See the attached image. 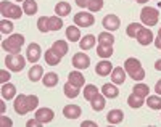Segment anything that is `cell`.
I'll use <instances>...</instances> for the list:
<instances>
[{
    "label": "cell",
    "mask_w": 161,
    "mask_h": 127,
    "mask_svg": "<svg viewBox=\"0 0 161 127\" xmlns=\"http://www.w3.org/2000/svg\"><path fill=\"white\" fill-rule=\"evenodd\" d=\"M37 105H39V97L37 95H23V93H19L15 98L13 108H15V111L18 113V114L24 116V114H28L29 111L36 109Z\"/></svg>",
    "instance_id": "cell-1"
},
{
    "label": "cell",
    "mask_w": 161,
    "mask_h": 127,
    "mask_svg": "<svg viewBox=\"0 0 161 127\" xmlns=\"http://www.w3.org/2000/svg\"><path fill=\"white\" fill-rule=\"evenodd\" d=\"M124 69L134 80L140 82L142 79H145V69L142 68V63L137 58H127L124 61Z\"/></svg>",
    "instance_id": "cell-2"
},
{
    "label": "cell",
    "mask_w": 161,
    "mask_h": 127,
    "mask_svg": "<svg viewBox=\"0 0 161 127\" xmlns=\"http://www.w3.org/2000/svg\"><path fill=\"white\" fill-rule=\"evenodd\" d=\"M0 13L7 19H19L23 16L24 10L16 3H11L8 0H2V3H0Z\"/></svg>",
    "instance_id": "cell-3"
},
{
    "label": "cell",
    "mask_w": 161,
    "mask_h": 127,
    "mask_svg": "<svg viewBox=\"0 0 161 127\" xmlns=\"http://www.w3.org/2000/svg\"><path fill=\"white\" fill-rule=\"evenodd\" d=\"M23 45H24V36L23 34H11L7 40L2 42V48L7 53H19Z\"/></svg>",
    "instance_id": "cell-4"
},
{
    "label": "cell",
    "mask_w": 161,
    "mask_h": 127,
    "mask_svg": "<svg viewBox=\"0 0 161 127\" xmlns=\"http://www.w3.org/2000/svg\"><path fill=\"white\" fill-rule=\"evenodd\" d=\"M26 60L28 58H24V56L19 55V53H10L5 58V66L13 73H19L26 66Z\"/></svg>",
    "instance_id": "cell-5"
},
{
    "label": "cell",
    "mask_w": 161,
    "mask_h": 127,
    "mask_svg": "<svg viewBox=\"0 0 161 127\" xmlns=\"http://www.w3.org/2000/svg\"><path fill=\"white\" fill-rule=\"evenodd\" d=\"M158 18H159V13H158V10L153 8V7H143L142 11H140V19H142V23H143L145 26H148V27L156 26V24H158Z\"/></svg>",
    "instance_id": "cell-6"
},
{
    "label": "cell",
    "mask_w": 161,
    "mask_h": 127,
    "mask_svg": "<svg viewBox=\"0 0 161 127\" xmlns=\"http://www.w3.org/2000/svg\"><path fill=\"white\" fill-rule=\"evenodd\" d=\"M74 24L77 27H90L95 24V18L90 11H79L74 15Z\"/></svg>",
    "instance_id": "cell-7"
},
{
    "label": "cell",
    "mask_w": 161,
    "mask_h": 127,
    "mask_svg": "<svg viewBox=\"0 0 161 127\" xmlns=\"http://www.w3.org/2000/svg\"><path fill=\"white\" fill-rule=\"evenodd\" d=\"M40 56H42V48H40L39 44H31L26 50V58H28L29 63H37L40 60Z\"/></svg>",
    "instance_id": "cell-8"
},
{
    "label": "cell",
    "mask_w": 161,
    "mask_h": 127,
    "mask_svg": "<svg viewBox=\"0 0 161 127\" xmlns=\"http://www.w3.org/2000/svg\"><path fill=\"white\" fill-rule=\"evenodd\" d=\"M73 66L76 69H79V71H80V69H87L90 66L89 55H86V53H76L73 56Z\"/></svg>",
    "instance_id": "cell-9"
},
{
    "label": "cell",
    "mask_w": 161,
    "mask_h": 127,
    "mask_svg": "<svg viewBox=\"0 0 161 127\" xmlns=\"http://www.w3.org/2000/svg\"><path fill=\"white\" fill-rule=\"evenodd\" d=\"M102 24H103V27L106 31H116V29H119V26H121V19L116 16V15H106L105 18H103V21H102Z\"/></svg>",
    "instance_id": "cell-10"
},
{
    "label": "cell",
    "mask_w": 161,
    "mask_h": 127,
    "mask_svg": "<svg viewBox=\"0 0 161 127\" xmlns=\"http://www.w3.org/2000/svg\"><path fill=\"white\" fill-rule=\"evenodd\" d=\"M136 40L139 42L140 45H143V47H147V45H150V44H153V40H155V37H153V32L148 29V27H142V31L137 34V37H136Z\"/></svg>",
    "instance_id": "cell-11"
},
{
    "label": "cell",
    "mask_w": 161,
    "mask_h": 127,
    "mask_svg": "<svg viewBox=\"0 0 161 127\" xmlns=\"http://www.w3.org/2000/svg\"><path fill=\"white\" fill-rule=\"evenodd\" d=\"M37 121H40L42 124H48L53 118H55V113H53L52 108H39L36 111V116H34Z\"/></svg>",
    "instance_id": "cell-12"
},
{
    "label": "cell",
    "mask_w": 161,
    "mask_h": 127,
    "mask_svg": "<svg viewBox=\"0 0 161 127\" xmlns=\"http://www.w3.org/2000/svg\"><path fill=\"white\" fill-rule=\"evenodd\" d=\"M126 69L124 68H121V66H118V68H113V71H111V80H113V84H116V86H123V84L126 82Z\"/></svg>",
    "instance_id": "cell-13"
},
{
    "label": "cell",
    "mask_w": 161,
    "mask_h": 127,
    "mask_svg": "<svg viewBox=\"0 0 161 127\" xmlns=\"http://www.w3.org/2000/svg\"><path fill=\"white\" fill-rule=\"evenodd\" d=\"M80 113H82V109L77 105H66L63 108V116L66 119H77L80 118Z\"/></svg>",
    "instance_id": "cell-14"
},
{
    "label": "cell",
    "mask_w": 161,
    "mask_h": 127,
    "mask_svg": "<svg viewBox=\"0 0 161 127\" xmlns=\"http://www.w3.org/2000/svg\"><path fill=\"white\" fill-rule=\"evenodd\" d=\"M111 71H113V64L108 60H103V61L97 63V66H95V73L98 76H108V74H111Z\"/></svg>",
    "instance_id": "cell-15"
},
{
    "label": "cell",
    "mask_w": 161,
    "mask_h": 127,
    "mask_svg": "<svg viewBox=\"0 0 161 127\" xmlns=\"http://www.w3.org/2000/svg\"><path fill=\"white\" fill-rule=\"evenodd\" d=\"M68 82L80 89V87H84V82H86V79H84L82 73H80L79 69H77V71H73V73H69V76H68Z\"/></svg>",
    "instance_id": "cell-16"
},
{
    "label": "cell",
    "mask_w": 161,
    "mask_h": 127,
    "mask_svg": "<svg viewBox=\"0 0 161 127\" xmlns=\"http://www.w3.org/2000/svg\"><path fill=\"white\" fill-rule=\"evenodd\" d=\"M68 42H66V40H55V42H53V45H52V50L53 52H55V53H58L60 56H61V58H63V56L66 55V53H68Z\"/></svg>",
    "instance_id": "cell-17"
},
{
    "label": "cell",
    "mask_w": 161,
    "mask_h": 127,
    "mask_svg": "<svg viewBox=\"0 0 161 127\" xmlns=\"http://www.w3.org/2000/svg\"><path fill=\"white\" fill-rule=\"evenodd\" d=\"M124 119V113L121 109H111L108 114H106V121L110 124H121Z\"/></svg>",
    "instance_id": "cell-18"
},
{
    "label": "cell",
    "mask_w": 161,
    "mask_h": 127,
    "mask_svg": "<svg viewBox=\"0 0 161 127\" xmlns=\"http://www.w3.org/2000/svg\"><path fill=\"white\" fill-rule=\"evenodd\" d=\"M95 42H97V39H95V36H92V34H87V36H84L82 39L79 40V47H80V50H90L93 45H95Z\"/></svg>",
    "instance_id": "cell-19"
},
{
    "label": "cell",
    "mask_w": 161,
    "mask_h": 127,
    "mask_svg": "<svg viewBox=\"0 0 161 127\" xmlns=\"http://www.w3.org/2000/svg\"><path fill=\"white\" fill-rule=\"evenodd\" d=\"M29 80L31 82H37V80H42L44 77V68L39 66V64H34L31 69H29Z\"/></svg>",
    "instance_id": "cell-20"
},
{
    "label": "cell",
    "mask_w": 161,
    "mask_h": 127,
    "mask_svg": "<svg viewBox=\"0 0 161 127\" xmlns=\"http://www.w3.org/2000/svg\"><path fill=\"white\" fill-rule=\"evenodd\" d=\"M102 93L106 97V98H110V100H113V98H116L119 95V90L116 87V84H105V86L102 87Z\"/></svg>",
    "instance_id": "cell-21"
},
{
    "label": "cell",
    "mask_w": 161,
    "mask_h": 127,
    "mask_svg": "<svg viewBox=\"0 0 161 127\" xmlns=\"http://www.w3.org/2000/svg\"><path fill=\"white\" fill-rule=\"evenodd\" d=\"M60 61H61V56L58 53H55L52 48L45 50V63L48 66H57V64H60Z\"/></svg>",
    "instance_id": "cell-22"
},
{
    "label": "cell",
    "mask_w": 161,
    "mask_h": 127,
    "mask_svg": "<svg viewBox=\"0 0 161 127\" xmlns=\"http://www.w3.org/2000/svg\"><path fill=\"white\" fill-rule=\"evenodd\" d=\"M15 95H16V87L13 86V84H10V82H5L2 86V97H3V100H11V98H15Z\"/></svg>",
    "instance_id": "cell-23"
},
{
    "label": "cell",
    "mask_w": 161,
    "mask_h": 127,
    "mask_svg": "<svg viewBox=\"0 0 161 127\" xmlns=\"http://www.w3.org/2000/svg\"><path fill=\"white\" fill-rule=\"evenodd\" d=\"M42 82H44V86H45V87L52 89V87L58 86L60 77H58V74H57V73H47V74L42 77Z\"/></svg>",
    "instance_id": "cell-24"
},
{
    "label": "cell",
    "mask_w": 161,
    "mask_h": 127,
    "mask_svg": "<svg viewBox=\"0 0 161 127\" xmlns=\"http://www.w3.org/2000/svg\"><path fill=\"white\" fill-rule=\"evenodd\" d=\"M97 40H98L100 45H113L114 44V36L110 31H103V32L98 34Z\"/></svg>",
    "instance_id": "cell-25"
},
{
    "label": "cell",
    "mask_w": 161,
    "mask_h": 127,
    "mask_svg": "<svg viewBox=\"0 0 161 127\" xmlns=\"http://www.w3.org/2000/svg\"><path fill=\"white\" fill-rule=\"evenodd\" d=\"M23 10H24L26 15L34 16L36 13H37V10H39L37 2H36V0H24V2H23Z\"/></svg>",
    "instance_id": "cell-26"
},
{
    "label": "cell",
    "mask_w": 161,
    "mask_h": 127,
    "mask_svg": "<svg viewBox=\"0 0 161 127\" xmlns=\"http://www.w3.org/2000/svg\"><path fill=\"white\" fill-rule=\"evenodd\" d=\"M127 105L130 106V108H142L143 106V97H140V95H137V93H130L129 97H127Z\"/></svg>",
    "instance_id": "cell-27"
},
{
    "label": "cell",
    "mask_w": 161,
    "mask_h": 127,
    "mask_svg": "<svg viewBox=\"0 0 161 127\" xmlns=\"http://www.w3.org/2000/svg\"><path fill=\"white\" fill-rule=\"evenodd\" d=\"M55 13L57 16H68L71 13V5L68 2H58L55 5Z\"/></svg>",
    "instance_id": "cell-28"
},
{
    "label": "cell",
    "mask_w": 161,
    "mask_h": 127,
    "mask_svg": "<svg viewBox=\"0 0 161 127\" xmlns=\"http://www.w3.org/2000/svg\"><path fill=\"white\" fill-rule=\"evenodd\" d=\"M98 89H97V86H93V84H87V86L84 87V98L87 102H92L93 98H95L97 95H98Z\"/></svg>",
    "instance_id": "cell-29"
},
{
    "label": "cell",
    "mask_w": 161,
    "mask_h": 127,
    "mask_svg": "<svg viewBox=\"0 0 161 127\" xmlns=\"http://www.w3.org/2000/svg\"><path fill=\"white\" fill-rule=\"evenodd\" d=\"M66 39L71 42H79L80 40V31L77 26H69L66 27Z\"/></svg>",
    "instance_id": "cell-30"
},
{
    "label": "cell",
    "mask_w": 161,
    "mask_h": 127,
    "mask_svg": "<svg viewBox=\"0 0 161 127\" xmlns=\"http://www.w3.org/2000/svg\"><path fill=\"white\" fill-rule=\"evenodd\" d=\"M63 92H64V95L68 97V98H76V97H79L80 89L76 87V86H73V84H69V82H66L64 86H63Z\"/></svg>",
    "instance_id": "cell-31"
},
{
    "label": "cell",
    "mask_w": 161,
    "mask_h": 127,
    "mask_svg": "<svg viewBox=\"0 0 161 127\" xmlns=\"http://www.w3.org/2000/svg\"><path fill=\"white\" fill-rule=\"evenodd\" d=\"M147 105L148 108L155 109V111H159L161 109V95H148L147 97Z\"/></svg>",
    "instance_id": "cell-32"
},
{
    "label": "cell",
    "mask_w": 161,
    "mask_h": 127,
    "mask_svg": "<svg viewBox=\"0 0 161 127\" xmlns=\"http://www.w3.org/2000/svg\"><path fill=\"white\" fill-rule=\"evenodd\" d=\"M97 55L100 56V58L106 60V58H110V56L113 55V45H100L97 47Z\"/></svg>",
    "instance_id": "cell-33"
},
{
    "label": "cell",
    "mask_w": 161,
    "mask_h": 127,
    "mask_svg": "<svg viewBox=\"0 0 161 127\" xmlns=\"http://www.w3.org/2000/svg\"><path fill=\"white\" fill-rule=\"evenodd\" d=\"M105 95H102V93H98L93 100L90 102V105H92V109L93 111H102L103 108H105Z\"/></svg>",
    "instance_id": "cell-34"
},
{
    "label": "cell",
    "mask_w": 161,
    "mask_h": 127,
    "mask_svg": "<svg viewBox=\"0 0 161 127\" xmlns=\"http://www.w3.org/2000/svg\"><path fill=\"white\" fill-rule=\"evenodd\" d=\"M132 92L134 93H137V95H140V97H148V92H150V87L147 86V84H143V82H137L136 86H134V89H132Z\"/></svg>",
    "instance_id": "cell-35"
},
{
    "label": "cell",
    "mask_w": 161,
    "mask_h": 127,
    "mask_svg": "<svg viewBox=\"0 0 161 127\" xmlns=\"http://www.w3.org/2000/svg\"><path fill=\"white\" fill-rule=\"evenodd\" d=\"M142 24H139V23H130L129 26H127V29H126V34L129 36V37H132V39H136L137 37V34L142 31Z\"/></svg>",
    "instance_id": "cell-36"
},
{
    "label": "cell",
    "mask_w": 161,
    "mask_h": 127,
    "mask_svg": "<svg viewBox=\"0 0 161 127\" xmlns=\"http://www.w3.org/2000/svg\"><path fill=\"white\" fill-rule=\"evenodd\" d=\"M48 26H50V31H60L63 27L61 16H50L48 18Z\"/></svg>",
    "instance_id": "cell-37"
},
{
    "label": "cell",
    "mask_w": 161,
    "mask_h": 127,
    "mask_svg": "<svg viewBox=\"0 0 161 127\" xmlns=\"http://www.w3.org/2000/svg\"><path fill=\"white\" fill-rule=\"evenodd\" d=\"M13 27H15V26H13V23L10 19H7V18L0 21V32H2V34H11L13 32Z\"/></svg>",
    "instance_id": "cell-38"
},
{
    "label": "cell",
    "mask_w": 161,
    "mask_h": 127,
    "mask_svg": "<svg viewBox=\"0 0 161 127\" xmlns=\"http://www.w3.org/2000/svg\"><path fill=\"white\" fill-rule=\"evenodd\" d=\"M90 13H97L103 8V0H89V5H87Z\"/></svg>",
    "instance_id": "cell-39"
},
{
    "label": "cell",
    "mask_w": 161,
    "mask_h": 127,
    "mask_svg": "<svg viewBox=\"0 0 161 127\" xmlns=\"http://www.w3.org/2000/svg\"><path fill=\"white\" fill-rule=\"evenodd\" d=\"M37 29L40 32H48L50 31V26H48V18L47 16H42L37 19Z\"/></svg>",
    "instance_id": "cell-40"
},
{
    "label": "cell",
    "mask_w": 161,
    "mask_h": 127,
    "mask_svg": "<svg viewBox=\"0 0 161 127\" xmlns=\"http://www.w3.org/2000/svg\"><path fill=\"white\" fill-rule=\"evenodd\" d=\"M11 77H10V73H7L5 69H2V71H0V82L2 84H5V82H8Z\"/></svg>",
    "instance_id": "cell-41"
},
{
    "label": "cell",
    "mask_w": 161,
    "mask_h": 127,
    "mask_svg": "<svg viewBox=\"0 0 161 127\" xmlns=\"http://www.w3.org/2000/svg\"><path fill=\"white\" fill-rule=\"evenodd\" d=\"M26 125H28V127H40V125H44V124L34 118V119H29L28 122H26Z\"/></svg>",
    "instance_id": "cell-42"
},
{
    "label": "cell",
    "mask_w": 161,
    "mask_h": 127,
    "mask_svg": "<svg viewBox=\"0 0 161 127\" xmlns=\"http://www.w3.org/2000/svg\"><path fill=\"white\" fill-rule=\"evenodd\" d=\"M0 125H2V127H5V125H13V122H11V119H8L7 116H2V118H0Z\"/></svg>",
    "instance_id": "cell-43"
},
{
    "label": "cell",
    "mask_w": 161,
    "mask_h": 127,
    "mask_svg": "<svg viewBox=\"0 0 161 127\" xmlns=\"http://www.w3.org/2000/svg\"><path fill=\"white\" fill-rule=\"evenodd\" d=\"M76 5L80 7V8H86L89 5V0H76Z\"/></svg>",
    "instance_id": "cell-44"
},
{
    "label": "cell",
    "mask_w": 161,
    "mask_h": 127,
    "mask_svg": "<svg viewBox=\"0 0 161 127\" xmlns=\"http://www.w3.org/2000/svg\"><path fill=\"white\" fill-rule=\"evenodd\" d=\"M80 125H82V127H97V122H92V121H84Z\"/></svg>",
    "instance_id": "cell-45"
},
{
    "label": "cell",
    "mask_w": 161,
    "mask_h": 127,
    "mask_svg": "<svg viewBox=\"0 0 161 127\" xmlns=\"http://www.w3.org/2000/svg\"><path fill=\"white\" fill-rule=\"evenodd\" d=\"M153 44H155V47H156L158 50H161V36H158V37L153 40Z\"/></svg>",
    "instance_id": "cell-46"
},
{
    "label": "cell",
    "mask_w": 161,
    "mask_h": 127,
    "mask_svg": "<svg viewBox=\"0 0 161 127\" xmlns=\"http://www.w3.org/2000/svg\"><path fill=\"white\" fill-rule=\"evenodd\" d=\"M155 92H156L158 95H161V79L156 82V86H155Z\"/></svg>",
    "instance_id": "cell-47"
},
{
    "label": "cell",
    "mask_w": 161,
    "mask_h": 127,
    "mask_svg": "<svg viewBox=\"0 0 161 127\" xmlns=\"http://www.w3.org/2000/svg\"><path fill=\"white\" fill-rule=\"evenodd\" d=\"M155 69H156V71H161V60H158L155 63Z\"/></svg>",
    "instance_id": "cell-48"
},
{
    "label": "cell",
    "mask_w": 161,
    "mask_h": 127,
    "mask_svg": "<svg viewBox=\"0 0 161 127\" xmlns=\"http://www.w3.org/2000/svg\"><path fill=\"white\" fill-rule=\"evenodd\" d=\"M0 111L5 113V103H3V102H0Z\"/></svg>",
    "instance_id": "cell-49"
},
{
    "label": "cell",
    "mask_w": 161,
    "mask_h": 127,
    "mask_svg": "<svg viewBox=\"0 0 161 127\" xmlns=\"http://www.w3.org/2000/svg\"><path fill=\"white\" fill-rule=\"evenodd\" d=\"M136 2H139V3H145V2H148V0H136Z\"/></svg>",
    "instance_id": "cell-50"
},
{
    "label": "cell",
    "mask_w": 161,
    "mask_h": 127,
    "mask_svg": "<svg viewBox=\"0 0 161 127\" xmlns=\"http://www.w3.org/2000/svg\"><path fill=\"white\" fill-rule=\"evenodd\" d=\"M158 36H161V27H159V31H158Z\"/></svg>",
    "instance_id": "cell-51"
},
{
    "label": "cell",
    "mask_w": 161,
    "mask_h": 127,
    "mask_svg": "<svg viewBox=\"0 0 161 127\" xmlns=\"http://www.w3.org/2000/svg\"><path fill=\"white\" fill-rule=\"evenodd\" d=\"M16 2H24V0H16Z\"/></svg>",
    "instance_id": "cell-52"
}]
</instances>
